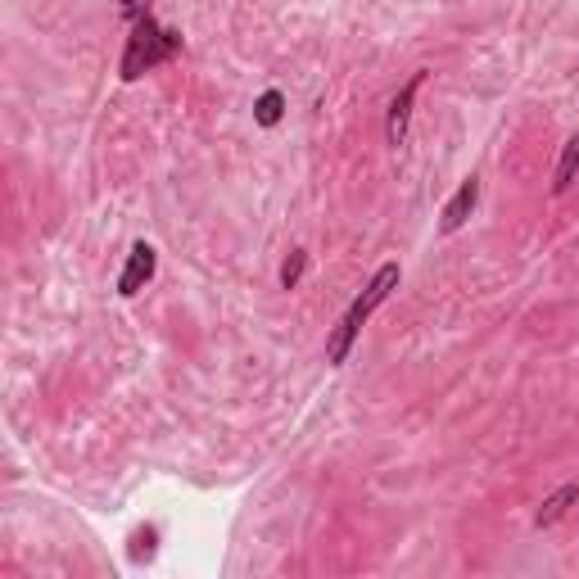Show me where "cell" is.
Wrapping results in <instances>:
<instances>
[{"instance_id":"obj_3","label":"cell","mask_w":579,"mask_h":579,"mask_svg":"<svg viewBox=\"0 0 579 579\" xmlns=\"http://www.w3.org/2000/svg\"><path fill=\"white\" fill-rule=\"evenodd\" d=\"M430 77V68H417V73L408 77V82L399 86V95L390 100V114H385V141L399 150L403 141H408V123H412V105H417V91H421V82Z\"/></svg>"},{"instance_id":"obj_8","label":"cell","mask_w":579,"mask_h":579,"mask_svg":"<svg viewBox=\"0 0 579 579\" xmlns=\"http://www.w3.org/2000/svg\"><path fill=\"white\" fill-rule=\"evenodd\" d=\"M285 118V95L281 91H263L254 100V123L258 127H276Z\"/></svg>"},{"instance_id":"obj_9","label":"cell","mask_w":579,"mask_h":579,"mask_svg":"<svg viewBox=\"0 0 579 579\" xmlns=\"http://www.w3.org/2000/svg\"><path fill=\"white\" fill-rule=\"evenodd\" d=\"M308 272V249H290V258L281 263V290H299Z\"/></svg>"},{"instance_id":"obj_10","label":"cell","mask_w":579,"mask_h":579,"mask_svg":"<svg viewBox=\"0 0 579 579\" xmlns=\"http://www.w3.org/2000/svg\"><path fill=\"white\" fill-rule=\"evenodd\" d=\"M118 14H123L127 23H136V19L150 14V0H118Z\"/></svg>"},{"instance_id":"obj_4","label":"cell","mask_w":579,"mask_h":579,"mask_svg":"<svg viewBox=\"0 0 579 579\" xmlns=\"http://www.w3.org/2000/svg\"><path fill=\"white\" fill-rule=\"evenodd\" d=\"M154 272H159V254H154V245H145V240H136V245H132V254H127L123 276H118V295H123V299L141 295L145 285L154 281Z\"/></svg>"},{"instance_id":"obj_6","label":"cell","mask_w":579,"mask_h":579,"mask_svg":"<svg viewBox=\"0 0 579 579\" xmlns=\"http://www.w3.org/2000/svg\"><path fill=\"white\" fill-rule=\"evenodd\" d=\"M575 177H579V136H570V141H566V150H561V159H557V177H552V195H566V190L575 186Z\"/></svg>"},{"instance_id":"obj_2","label":"cell","mask_w":579,"mask_h":579,"mask_svg":"<svg viewBox=\"0 0 579 579\" xmlns=\"http://www.w3.org/2000/svg\"><path fill=\"white\" fill-rule=\"evenodd\" d=\"M177 50H181V32L163 28V23H154V14H145V19L132 23V37H127V46H123L118 77H123V82H141L145 73L168 64Z\"/></svg>"},{"instance_id":"obj_7","label":"cell","mask_w":579,"mask_h":579,"mask_svg":"<svg viewBox=\"0 0 579 579\" xmlns=\"http://www.w3.org/2000/svg\"><path fill=\"white\" fill-rule=\"evenodd\" d=\"M570 503H579V485H561L557 494H552L548 503L539 507V516H534V525H539V530H543V525H557L561 516L570 512Z\"/></svg>"},{"instance_id":"obj_5","label":"cell","mask_w":579,"mask_h":579,"mask_svg":"<svg viewBox=\"0 0 579 579\" xmlns=\"http://www.w3.org/2000/svg\"><path fill=\"white\" fill-rule=\"evenodd\" d=\"M475 204H480V177H466L462 186H457V195L444 204V213H439V231L444 236H453V231L466 227V218L475 213Z\"/></svg>"},{"instance_id":"obj_1","label":"cell","mask_w":579,"mask_h":579,"mask_svg":"<svg viewBox=\"0 0 579 579\" xmlns=\"http://www.w3.org/2000/svg\"><path fill=\"white\" fill-rule=\"evenodd\" d=\"M399 281H403V267L399 263H380L376 267V276L367 281V290H362L358 299L349 304V313L340 317V326H335L331 335H326V362L331 367H344L349 362V353H353V340H358V331H362V322H367L371 313H376L385 299L399 290Z\"/></svg>"}]
</instances>
